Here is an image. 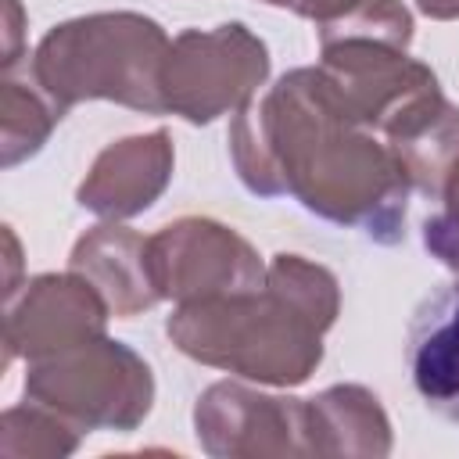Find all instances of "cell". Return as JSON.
Returning <instances> with one entry per match:
<instances>
[{"label":"cell","mask_w":459,"mask_h":459,"mask_svg":"<svg viewBox=\"0 0 459 459\" xmlns=\"http://www.w3.org/2000/svg\"><path fill=\"white\" fill-rule=\"evenodd\" d=\"M230 158L258 197H294L305 212L362 230L377 244L405 237L412 179L323 68H294L247 100L230 126Z\"/></svg>","instance_id":"1"},{"label":"cell","mask_w":459,"mask_h":459,"mask_svg":"<svg viewBox=\"0 0 459 459\" xmlns=\"http://www.w3.org/2000/svg\"><path fill=\"white\" fill-rule=\"evenodd\" d=\"M337 312L341 287L326 265L276 255L258 290L183 301L165 333L201 366L269 387H298L323 362V333Z\"/></svg>","instance_id":"2"},{"label":"cell","mask_w":459,"mask_h":459,"mask_svg":"<svg viewBox=\"0 0 459 459\" xmlns=\"http://www.w3.org/2000/svg\"><path fill=\"white\" fill-rule=\"evenodd\" d=\"M319 50V68L341 104L384 136L412 190L434 197L459 154V108L441 93L437 75L405 47L380 39H330Z\"/></svg>","instance_id":"3"},{"label":"cell","mask_w":459,"mask_h":459,"mask_svg":"<svg viewBox=\"0 0 459 459\" xmlns=\"http://www.w3.org/2000/svg\"><path fill=\"white\" fill-rule=\"evenodd\" d=\"M165 29L136 11H97L54 25L32 54V82L61 108L115 100L133 111L161 115V68L169 57Z\"/></svg>","instance_id":"4"},{"label":"cell","mask_w":459,"mask_h":459,"mask_svg":"<svg viewBox=\"0 0 459 459\" xmlns=\"http://www.w3.org/2000/svg\"><path fill=\"white\" fill-rule=\"evenodd\" d=\"M25 394L86 434L136 430L154 405V373L129 344L97 337L29 362Z\"/></svg>","instance_id":"5"},{"label":"cell","mask_w":459,"mask_h":459,"mask_svg":"<svg viewBox=\"0 0 459 459\" xmlns=\"http://www.w3.org/2000/svg\"><path fill=\"white\" fill-rule=\"evenodd\" d=\"M269 79V47L244 25L226 22L215 29H183L169 43L161 68L165 111L208 126L219 115L240 111Z\"/></svg>","instance_id":"6"},{"label":"cell","mask_w":459,"mask_h":459,"mask_svg":"<svg viewBox=\"0 0 459 459\" xmlns=\"http://www.w3.org/2000/svg\"><path fill=\"white\" fill-rule=\"evenodd\" d=\"M151 276L161 301H197L258 290L265 265L258 251L230 226L201 215L176 219L147 237Z\"/></svg>","instance_id":"7"},{"label":"cell","mask_w":459,"mask_h":459,"mask_svg":"<svg viewBox=\"0 0 459 459\" xmlns=\"http://www.w3.org/2000/svg\"><path fill=\"white\" fill-rule=\"evenodd\" d=\"M194 434L215 459L312 455L305 402L262 394L237 380H219L201 391L194 405Z\"/></svg>","instance_id":"8"},{"label":"cell","mask_w":459,"mask_h":459,"mask_svg":"<svg viewBox=\"0 0 459 459\" xmlns=\"http://www.w3.org/2000/svg\"><path fill=\"white\" fill-rule=\"evenodd\" d=\"M108 301L79 273H43L22 283V294L7 301L4 344L11 359H47L86 341L104 337Z\"/></svg>","instance_id":"9"},{"label":"cell","mask_w":459,"mask_h":459,"mask_svg":"<svg viewBox=\"0 0 459 459\" xmlns=\"http://www.w3.org/2000/svg\"><path fill=\"white\" fill-rule=\"evenodd\" d=\"M172 165H176V151L165 129L122 136L93 158L75 197L86 212L100 219L111 222L133 219L165 194L172 179Z\"/></svg>","instance_id":"10"},{"label":"cell","mask_w":459,"mask_h":459,"mask_svg":"<svg viewBox=\"0 0 459 459\" xmlns=\"http://www.w3.org/2000/svg\"><path fill=\"white\" fill-rule=\"evenodd\" d=\"M68 269L86 276L97 287V294L108 301L111 316L118 319L140 316L161 301L151 276L147 237L118 222L86 230L68 255Z\"/></svg>","instance_id":"11"},{"label":"cell","mask_w":459,"mask_h":459,"mask_svg":"<svg viewBox=\"0 0 459 459\" xmlns=\"http://www.w3.org/2000/svg\"><path fill=\"white\" fill-rule=\"evenodd\" d=\"M409 373L420 398L459 423V280L423 298L409 323Z\"/></svg>","instance_id":"12"},{"label":"cell","mask_w":459,"mask_h":459,"mask_svg":"<svg viewBox=\"0 0 459 459\" xmlns=\"http://www.w3.org/2000/svg\"><path fill=\"white\" fill-rule=\"evenodd\" d=\"M312 455H362L391 452V420L380 398L362 384H333L305 402Z\"/></svg>","instance_id":"13"},{"label":"cell","mask_w":459,"mask_h":459,"mask_svg":"<svg viewBox=\"0 0 459 459\" xmlns=\"http://www.w3.org/2000/svg\"><path fill=\"white\" fill-rule=\"evenodd\" d=\"M269 7L312 18L319 43L330 39H380L391 47H409L412 14L402 0H262Z\"/></svg>","instance_id":"14"},{"label":"cell","mask_w":459,"mask_h":459,"mask_svg":"<svg viewBox=\"0 0 459 459\" xmlns=\"http://www.w3.org/2000/svg\"><path fill=\"white\" fill-rule=\"evenodd\" d=\"M61 108L36 86L22 79L0 82V165L14 169L25 158L39 154L61 122Z\"/></svg>","instance_id":"15"},{"label":"cell","mask_w":459,"mask_h":459,"mask_svg":"<svg viewBox=\"0 0 459 459\" xmlns=\"http://www.w3.org/2000/svg\"><path fill=\"white\" fill-rule=\"evenodd\" d=\"M86 430L29 398V405H11L0 420V455L7 459H61L79 448Z\"/></svg>","instance_id":"16"},{"label":"cell","mask_w":459,"mask_h":459,"mask_svg":"<svg viewBox=\"0 0 459 459\" xmlns=\"http://www.w3.org/2000/svg\"><path fill=\"white\" fill-rule=\"evenodd\" d=\"M437 208L423 222V247L448 269H459V154L445 169V179L434 194Z\"/></svg>","instance_id":"17"},{"label":"cell","mask_w":459,"mask_h":459,"mask_svg":"<svg viewBox=\"0 0 459 459\" xmlns=\"http://www.w3.org/2000/svg\"><path fill=\"white\" fill-rule=\"evenodd\" d=\"M4 32H7L4 68H11L18 61V39H22V7H18V0H4Z\"/></svg>","instance_id":"18"},{"label":"cell","mask_w":459,"mask_h":459,"mask_svg":"<svg viewBox=\"0 0 459 459\" xmlns=\"http://www.w3.org/2000/svg\"><path fill=\"white\" fill-rule=\"evenodd\" d=\"M4 244H7V287H4V294H7V301H11V298L18 294V265H22L18 237H14L11 226H4Z\"/></svg>","instance_id":"19"},{"label":"cell","mask_w":459,"mask_h":459,"mask_svg":"<svg viewBox=\"0 0 459 459\" xmlns=\"http://www.w3.org/2000/svg\"><path fill=\"white\" fill-rule=\"evenodd\" d=\"M416 7L427 18H437V22H455L459 18V0H416Z\"/></svg>","instance_id":"20"}]
</instances>
